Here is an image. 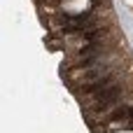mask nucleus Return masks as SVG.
Listing matches in <instances>:
<instances>
[{
	"instance_id": "nucleus-8",
	"label": "nucleus",
	"mask_w": 133,
	"mask_h": 133,
	"mask_svg": "<svg viewBox=\"0 0 133 133\" xmlns=\"http://www.w3.org/2000/svg\"><path fill=\"white\" fill-rule=\"evenodd\" d=\"M91 2H94V5H103V0H91Z\"/></svg>"
},
{
	"instance_id": "nucleus-7",
	"label": "nucleus",
	"mask_w": 133,
	"mask_h": 133,
	"mask_svg": "<svg viewBox=\"0 0 133 133\" xmlns=\"http://www.w3.org/2000/svg\"><path fill=\"white\" fill-rule=\"evenodd\" d=\"M129 122L133 124V108H131V115H129Z\"/></svg>"
},
{
	"instance_id": "nucleus-6",
	"label": "nucleus",
	"mask_w": 133,
	"mask_h": 133,
	"mask_svg": "<svg viewBox=\"0 0 133 133\" xmlns=\"http://www.w3.org/2000/svg\"><path fill=\"white\" fill-rule=\"evenodd\" d=\"M129 115H131V108H119V110H115V112H112V122L129 119Z\"/></svg>"
},
{
	"instance_id": "nucleus-1",
	"label": "nucleus",
	"mask_w": 133,
	"mask_h": 133,
	"mask_svg": "<svg viewBox=\"0 0 133 133\" xmlns=\"http://www.w3.org/2000/svg\"><path fill=\"white\" fill-rule=\"evenodd\" d=\"M119 87L115 84V87H105L103 91H98V96H96V101H98V110H103V108H108V105H112L115 101H117V96H119Z\"/></svg>"
},
{
	"instance_id": "nucleus-2",
	"label": "nucleus",
	"mask_w": 133,
	"mask_h": 133,
	"mask_svg": "<svg viewBox=\"0 0 133 133\" xmlns=\"http://www.w3.org/2000/svg\"><path fill=\"white\" fill-rule=\"evenodd\" d=\"M108 84H110V77H101L98 82L84 84V94H98V91H103V87H108Z\"/></svg>"
},
{
	"instance_id": "nucleus-4",
	"label": "nucleus",
	"mask_w": 133,
	"mask_h": 133,
	"mask_svg": "<svg viewBox=\"0 0 133 133\" xmlns=\"http://www.w3.org/2000/svg\"><path fill=\"white\" fill-rule=\"evenodd\" d=\"M87 21H89V14H79V16L72 21V26H68L65 30H68V33H72V30H79V28H84V26H87Z\"/></svg>"
},
{
	"instance_id": "nucleus-3",
	"label": "nucleus",
	"mask_w": 133,
	"mask_h": 133,
	"mask_svg": "<svg viewBox=\"0 0 133 133\" xmlns=\"http://www.w3.org/2000/svg\"><path fill=\"white\" fill-rule=\"evenodd\" d=\"M98 51H101V44H89V47H84V49H82V58H84L82 65H89V63H91V56H96Z\"/></svg>"
},
{
	"instance_id": "nucleus-5",
	"label": "nucleus",
	"mask_w": 133,
	"mask_h": 133,
	"mask_svg": "<svg viewBox=\"0 0 133 133\" xmlns=\"http://www.w3.org/2000/svg\"><path fill=\"white\" fill-rule=\"evenodd\" d=\"M105 33H108L105 28H94V30H87V33H84V40H89V42L94 40V42H96V40L105 37Z\"/></svg>"
}]
</instances>
